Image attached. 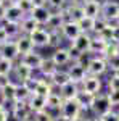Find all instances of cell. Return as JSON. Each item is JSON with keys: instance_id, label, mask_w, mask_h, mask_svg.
Returning <instances> with one entry per match:
<instances>
[{"instance_id": "cell-1", "label": "cell", "mask_w": 119, "mask_h": 121, "mask_svg": "<svg viewBox=\"0 0 119 121\" xmlns=\"http://www.w3.org/2000/svg\"><path fill=\"white\" fill-rule=\"evenodd\" d=\"M58 113H60V116H61V118H64L66 121H73L74 118L82 116L81 103H79V100H77V99H73V100H64Z\"/></svg>"}, {"instance_id": "cell-2", "label": "cell", "mask_w": 119, "mask_h": 121, "mask_svg": "<svg viewBox=\"0 0 119 121\" xmlns=\"http://www.w3.org/2000/svg\"><path fill=\"white\" fill-rule=\"evenodd\" d=\"M111 103H110V99H108V94H103L100 92L98 95L93 97V102H92V107H90V112L95 115V116H103L106 115L108 112H111Z\"/></svg>"}, {"instance_id": "cell-3", "label": "cell", "mask_w": 119, "mask_h": 121, "mask_svg": "<svg viewBox=\"0 0 119 121\" xmlns=\"http://www.w3.org/2000/svg\"><path fill=\"white\" fill-rule=\"evenodd\" d=\"M79 87H81V92L90 94V95H98L103 89V82H101V79L98 76L87 74V78L79 84Z\"/></svg>"}, {"instance_id": "cell-4", "label": "cell", "mask_w": 119, "mask_h": 121, "mask_svg": "<svg viewBox=\"0 0 119 121\" xmlns=\"http://www.w3.org/2000/svg\"><path fill=\"white\" fill-rule=\"evenodd\" d=\"M100 16L103 19H106L108 23H114V21H116V18L119 16V2H114V0H106V2L101 5Z\"/></svg>"}, {"instance_id": "cell-5", "label": "cell", "mask_w": 119, "mask_h": 121, "mask_svg": "<svg viewBox=\"0 0 119 121\" xmlns=\"http://www.w3.org/2000/svg\"><path fill=\"white\" fill-rule=\"evenodd\" d=\"M106 71H108V61L103 56H93L90 65L87 66V74H90V76H98L100 78Z\"/></svg>"}, {"instance_id": "cell-6", "label": "cell", "mask_w": 119, "mask_h": 121, "mask_svg": "<svg viewBox=\"0 0 119 121\" xmlns=\"http://www.w3.org/2000/svg\"><path fill=\"white\" fill-rule=\"evenodd\" d=\"M66 21H68V18H66L64 10H61V11H52V15H50V18H48V23L45 24V29L50 31V32L60 31Z\"/></svg>"}, {"instance_id": "cell-7", "label": "cell", "mask_w": 119, "mask_h": 121, "mask_svg": "<svg viewBox=\"0 0 119 121\" xmlns=\"http://www.w3.org/2000/svg\"><path fill=\"white\" fill-rule=\"evenodd\" d=\"M44 58H45V56H42L40 53H37L36 50H34V52H29V53H26V55H21L18 61H21L23 65L29 66L32 71H39V68L42 66Z\"/></svg>"}, {"instance_id": "cell-8", "label": "cell", "mask_w": 119, "mask_h": 121, "mask_svg": "<svg viewBox=\"0 0 119 121\" xmlns=\"http://www.w3.org/2000/svg\"><path fill=\"white\" fill-rule=\"evenodd\" d=\"M13 78L16 79V84H24L26 81H29L32 76H34V71L29 68V66L23 65L21 61H18L15 65V69H13Z\"/></svg>"}, {"instance_id": "cell-9", "label": "cell", "mask_w": 119, "mask_h": 121, "mask_svg": "<svg viewBox=\"0 0 119 121\" xmlns=\"http://www.w3.org/2000/svg\"><path fill=\"white\" fill-rule=\"evenodd\" d=\"M60 32H61L63 39L69 40V42H73L79 34H82V31H81V28H79V23H76V21H69V19L63 24V28L60 29Z\"/></svg>"}, {"instance_id": "cell-10", "label": "cell", "mask_w": 119, "mask_h": 121, "mask_svg": "<svg viewBox=\"0 0 119 121\" xmlns=\"http://www.w3.org/2000/svg\"><path fill=\"white\" fill-rule=\"evenodd\" d=\"M0 56H3V58H8L11 61H16L19 60V50H18V45H16V42L15 40H8V42H5V44H2L0 45Z\"/></svg>"}, {"instance_id": "cell-11", "label": "cell", "mask_w": 119, "mask_h": 121, "mask_svg": "<svg viewBox=\"0 0 119 121\" xmlns=\"http://www.w3.org/2000/svg\"><path fill=\"white\" fill-rule=\"evenodd\" d=\"M31 39H32L36 48L48 47L50 45V31H47L45 28H39L34 34H31Z\"/></svg>"}, {"instance_id": "cell-12", "label": "cell", "mask_w": 119, "mask_h": 121, "mask_svg": "<svg viewBox=\"0 0 119 121\" xmlns=\"http://www.w3.org/2000/svg\"><path fill=\"white\" fill-rule=\"evenodd\" d=\"M52 15V10L48 7H34V10L31 11V18H34V21H37L39 26L45 28V24L48 23V18Z\"/></svg>"}, {"instance_id": "cell-13", "label": "cell", "mask_w": 119, "mask_h": 121, "mask_svg": "<svg viewBox=\"0 0 119 121\" xmlns=\"http://www.w3.org/2000/svg\"><path fill=\"white\" fill-rule=\"evenodd\" d=\"M52 61L55 63L56 68H60V66H66L71 63V56H69V52H68V47H60V48H56L53 50V53H52Z\"/></svg>"}, {"instance_id": "cell-14", "label": "cell", "mask_w": 119, "mask_h": 121, "mask_svg": "<svg viewBox=\"0 0 119 121\" xmlns=\"http://www.w3.org/2000/svg\"><path fill=\"white\" fill-rule=\"evenodd\" d=\"M68 74H69V79H71V82H76V84H81L87 78V69L82 68L81 65H77V63H71V65L68 66Z\"/></svg>"}, {"instance_id": "cell-15", "label": "cell", "mask_w": 119, "mask_h": 121, "mask_svg": "<svg viewBox=\"0 0 119 121\" xmlns=\"http://www.w3.org/2000/svg\"><path fill=\"white\" fill-rule=\"evenodd\" d=\"M16 89H18V84L11 82L8 86H5L3 89H0V100L3 105H11L15 102V95H16Z\"/></svg>"}, {"instance_id": "cell-16", "label": "cell", "mask_w": 119, "mask_h": 121, "mask_svg": "<svg viewBox=\"0 0 119 121\" xmlns=\"http://www.w3.org/2000/svg\"><path fill=\"white\" fill-rule=\"evenodd\" d=\"M81 94V87L79 84L76 82H69L64 84L63 87H60V95L63 97V100H73V99H77Z\"/></svg>"}, {"instance_id": "cell-17", "label": "cell", "mask_w": 119, "mask_h": 121, "mask_svg": "<svg viewBox=\"0 0 119 121\" xmlns=\"http://www.w3.org/2000/svg\"><path fill=\"white\" fill-rule=\"evenodd\" d=\"M15 42H16V45H18L19 55H26V53H29V52H34V48H36L31 36H26V34L18 36V37L15 39Z\"/></svg>"}, {"instance_id": "cell-18", "label": "cell", "mask_w": 119, "mask_h": 121, "mask_svg": "<svg viewBox=\"0 0 119 121\" xmlns=\"http://www.w3.org/2000/svg\"><path fill=\"white\" fill-rule=\"evenodd\" d=\"M28 107H29V110L32 112V115L37 112H44V110H47V99L37 95V94H32L28 100Z\"/></svg>"}, {"instance_id": "cell-19", "label": "cell", "mask_w": 119, "mask_h": 121, "mask_svg": "<svg viewBox=\"0 0 119 121\" xmlns=\"http://www.w3.org/2000/svg\"><path fill=\"white\" fill-rule=\"evenodd\" d=\"M90 42H92V36L82 32V34H79L77 37L74 39L71 44H73L81 53H89V50H90Z\"/></svg>"}, {"instance_id": "cell-20", "label": "cell", "mask_w": 119, "mask_h": 121, "mask_svg": "<svg viewBox=\"0 0 119 121\" xmlns=\"http://www.w3.org/2000/svg\"><path fill=\"white\" fill-rule=\"evenodd\" d=\"M10 116L15 121H31L32 112L29 110L28 105H24V107H15V108H10Z\"/></svg>"}, {"instance_id": "cell-21", "label": "cell", "mask_w": 119, "mask_h": 121, "mask_svg": "<svg viewBox=\"0 0 119 121\" xmlns=\"http://www.w3.org/2000/svg\"><path fill=\"white\" fill-rule=\"evenodd\" d=\"M106 44L108 42H105L103 39H100L98 36H92V42H90V50H89V53L93 56H103L105 53V48H106ZM105 58V56H103Z\"/></svg>"}, {"instance_id": "cell-22", "label": "cell", "mask_w": 119, "mask_h": 121, "mask_svg": "<svg viewBox=\"0 0 119 121\" xmlns=\"http://www.w3.org/2000/svg\"><path fill=\"white\" fill-rule=\"evenodd\" d=\"M64 13H66V18L69 19V21H76V23H79V21L85 16L82 7L73 5V3H68V7L64 8Z\"/></svg>"}, {"instance_id": "cell-23", "label": "cell", "mask_w": 119, "mask_h": 121, "mask_svg": "<svg viewBox=\"0 0 119 121\" xmlns=\"http://www.w3.org/2000/svg\"><path fill=\"white\" fill-rule=\"evenodd\" d=\"M19 28H21V34H26V36H31V34H34L39 28H42V26H39L37 24V21H34V18H31V16H24L23 21L19 23Z\"/></svg>"}, {"instance_id": "cell-24", "label": "cell", "mask_w": 119, "mask_h": 121, "mask_svg": "<svg viewBox=\"0 0 119 121\" xmlns=\"http://www.w3.org/2000/svg\"><path fill=\"white\" fill-rule=\"evenodd\" d=\"M56 69H58V68H56L55 63L52 61V58L48 56V58H44L42 66L39 68V73H40V78H44V79H50Z\"/></svg>"}, {"instance_id": "cell-25", "label": "cell", "mask_w": 119, "mask_h": 121, "mask_svg": "<svg viewBox=\"0 0 119 121\" xmlns=\"http://www.w3.org/2000/svg\"><path fill=\"white\" fill-rule=\"evenodd\" d=\"M50 81H52V86L53 87H63L64 84H68L71 79H69V74H68V71H63V69H56L55 73H53V76L50 78Z\"/></svg>"}, {"instance_id": "cell-26", "label": "cell", "mask_w": 119, "mask_h": 121, "mask_svg": "<svg viewBox=\"0 0 119 121\" xmlns=\"http://www.w3.org/2000/svg\"><path fill=\"white\" fill-rule=\"evenodd\" d=\"M26 15L16 7V5H7V15H5V21H13V23H21Z\"/></svg>"}, {"instance_id": "cell-27", "label": "cell", "mask_w": 119, "mask_h": 121, "mask_svg": "<svg viewBox=\"0 0 119 121\" xmlns=\"http://www.w3.org/2000/svg\"><path fill=\"white\" fill-rule=\"evenodd\" d=\"M3 29L7 31V34H8L10 40H15V39L21 36V28H19V23H13V21H3V23H0Z\"/></svg>"}, {"instance_id": "cell-28", "label": "cell", "mask_w": 119, "mask_h": 121, "mask_svg": "<svg viewBox=\"0 0 119 121\" xmlns=\"http://www.w3.org/2000/svg\"><path fill=\"white\" fill-rule=\"evenodd\" d=\"M53 86L48 82V81H45L44 78H40V81H39V84L36 86V89H34V94H37V95H40V97H48L50 94L53 92Z\"/></svg>"}, {"instance_id": "cell-29", "label": "cell", "mask_w": 119, "mask_h": 121, "mask_svg": "<svg viewBox=\"0 0 119 121\" xmlns=\"http://www.w3.org/2000/svg\"><path fill=\"white\" fill-rule=\"evenodd\" d=\"M84 8V15L89 16V18H100V13H101V5L100 3H95V2H87L85 5L82 7Z\"/></svg>"}, {"instance_id": "cell-30", "label": "cell", "mask_w": 119, "mask_h": 121, "mask_svg": "<svg viewBox=\"0 0 119 121\" xmlns=\"http://www.w3.org/2000/svg\"><path fill=\"white\" fill-rule=\"evenodd\" d=\"M63 97L60 95V92H52L48 97H47V110H58L61 108L63 105Z\"/></svg>"}, {"instance_id": "cell-31", "label": "cell", "mask_w": 119, "mask_h": 121, "mask_svg": "<svg viewBox=\"0 0 119 121\" xmlns=\"http://www.w3.org/2000/svg\"><path fill=\"white\" fill-rule=\"evenodd\" d=\"M79 28L82 32L85 34H93L95 32V18H89V16H84L81 21H79Z\"/></svg>"}, {"instance_id": "cell-32", "label": "cell", "mask_w": 119, "mask_h": 121, "mask_svg": "<svg viewBox=\"0 0 119 121\" xmlns=\"http://www.w3.org/2000/svg\"><path fill=\"white\" fill-rule=\"evenodd\" d=\"M15 65H16V61H11V60H8V58L0 56V74L11 76L13 69H15Z\"/></svg>"}, {"instance_id": "cell-33", "label": "cell", "mask_w": 119, "mask_h": 121, "mask_svg": "<svg viewBox=\"0 0 119 121\" xmlns=\"http://www.w3.org/2000/svg\"><path fill=\"white\" fill-rule=\"evenodd\" d=\"M32 95V92L29 91L24 84H18V89H16V95H15V100H21V102H28L29 97Z\"/></svg>"}, {"instance_id": "cell-34", "label": "cell", "mask_w": 119, "mask_h": 121, "mask_svg": "<svg viewBox=\"0 0 119 121\" xmlns=\"http://www.w3.org/2000/svg\"><path fill=\"white\" fill-rule=\"evenodd\" d=\"M116 55H119V44H118V42H114V40H111V42H108V44H106V48H105L103 56L108 60V58L116 56Z\"/></svg>"}, {"instance_id": "cell-35", "label": "cell", "mask_w": 119, "mask_h": 121, "mask_svg": "<svg viewBox=\"0 0 119 121\" xmlns=\"http://www.w3.org/2000/svg\"><path fill=\"white\" fill-rule=\"evenodd\" d=\"M69 0H47V7L52 11H61L68 7Z\"/></svg>"}, {"instance_id": "cell-36", "label": "cell", "mask_w": 119, "mask_h": 121, "mask_svg": "<svg viewBox=\"0 0 119 121\" xmlns=\"http://www.w3.org/2000/svg\"><path fill=\"white\" fill-rule=\"evenodd\" d=\"M63 36H61V32L60 31H53V32H50V45L48 47H52V48H60L61 47V44H63Z\"/></svg>"}, {"instance_id": "cell-37", "label": "cell", "mask_w": 119, "mask_h": 121, "mask_svg": "<svg viewBox=\"0 0 119 121\" xmlns=\"http://www.w3.org/2000/svg\"><path fill=\"white\" fill-rule=\"evenodd\" d=\"M32 118H34L32 121H53V118H55V116L48 112V110H44V112L34 113V115H32Z\"/></svg>"}, {"instance_id": "cell-38", "label": "cell", "mask_w": 119, "mask_h": 121, "mask_svg": "<svg viewBox=\"0 0 119 121\" xmlns=\"http://www.w3.org/2000/svg\"><path fill=\"white\" fill-rule=\"evenodd\" d=\"M16 7H18V8L21 10L26 16H28V15H31V11L34 10V5H32V2H31V0H21Z\"/></svg>"}, {"instance_id": "cell-39", "label": "cell", "mask_w": 119, "mask_h": 121, "mask_svg": "<svg viewBox=\"0 0 119 121\" xmlns=\"http://www.w3.org/2000/svg\"><path fill=\"white\" fill-rule=\"evenodd\" d=\"M97 36H98L100 39H103L105 42H111V40H113V24L110 23V24L103 29L100 34H97Z\"/></svg>"}, {"instance_id": "cell-40", "label": "cell", "mask_w": 119, "mask_h": 121, "mask_svg": "<svg viewBox=\"0 0 119 121\" xmlns=\"http://www.w3.org/2000/svg\"><path fill=\"white\" fill-rule=\"evenodd\" d=\"M106 87H108V92L111 91H119V78L116 74H111L106 81Z\"/></svg>"}, {"instance_id": "cell-41", "label": "cell", "mask_w": 119, "mask_h": 121, "mask_svg": "<svg viewBox=\"0 0 119 121\" xmlns=\"http://www.w3.org/2000/svg\"><path fill=\"white\" fill-rule=\"evenodd\" d=\"M92 58H93V55H90V53H82V55L79 56V60H77L76 63H77V65H81L82 68H85V69H87V66L90 65Z\"/></svg>"}, {"instance_id": "cell-42", "label": "cell", "mask_w": 119, "mask_h": 121, "mask_svg": "<svg viewBox=\"0 0 119 121\" xmlns=\"http://www.w3.org/2000/svg\"><path fill=\"white\" fill-rule=\"evenodd\" d=\"M108 24H110V23H108L106 19H103L101 16H100V18H97V19H95V32H93V34H95V36H97V34H100V32L106 28Z\"/></svg>"}, {"instance_id": "cell-43", "label": "cell", "mask_w": 119, "mask_h": 121, "mask_svg": "<svg viewBox=\"0 0 119 121\" xmlns=\"http://www.w3.org/2000/svg\"><path fill=\"white\" fill-rule=\"evenodd\" d=\"M106 61H108V69H111L113 73L119 71V55L111 56V58H108Z\"/></svg>"}, {"instance_id": "cell-44", "label": "cell", "mask_w": 119, "mask_h": 121, "mask_svg": "<svg viewBox=\"0 0 119 121\" xmlns=\"http://www.w3.org/2000/svg\"><path fill=\"white\" fill-rule=\"evenodd\" d=\"M68 52H69V56H71V63H76L77 60H79V56L82 55L76 47L73 45V44H69V47H68Z\"/></svg>"}, {"instance_id": "cell-45", "label": "cell", "mask_w": 119, "mask_h": 121, "mask_svg": "<svg viewBox=\"0 0 119 121\" xmlns=\"http://www.w3.org/2000/svg\"><path fill=\"white\" fill-rule=\"evenodd\" d=\"M108 94V99H110L111 107H119V91H111Z\"/></svg>"}, {"instance_id": "cell-46", "label": "cell", "mask_w": 119, "mask_h": 121, "mask_svg": "<svg viewBox=\"0 0 119 121\" xmlns=\"http://www.w3.org/2000/svg\"><path fill=\"white\" fill-rule=\"evenodd\" d=\"M8 118H11L10 116V110L0 102V121H8Z\"/></svg>"}, {"instance_id": "cell-47", "label": "cell", "mask_w": 119, "mask_h": 121, "mask_svg": "<svg viewBox=\"0 0 119 121\" xmlns=\"http://www.w3.org/2000/svg\"><path fill=\"white\" fill-rule=\"evenodd\" d=\"M101 120H103V121H119V115L116 112L111 110V112H108L106 115H103Z\"/></svg>"}, {"instance_id": "cell-48", "label": "cell", "mask_w": 119, "mask_h": 121, "mask_svg": "<svg viewBox=\"0 0 119 121\" xmlns=\"http://www.w3.org/2000/svg\"><path fill=\"white\" fill-rule=\"evenodd\" d=\"M10 37H8V34H7V31L3 29V26L0 24V45L2 44H5V42H8Z\"/></svg>"}, {"instance_id": "cell-49", "label": "cell", "mask_w": 119, "mask_h": 121, "mask_svg": "<svg viewBox=\"0 0 119 121\" xmlns=\"http://www.w3.org/2000/svg\"><path fill=\"white\" fill-rule=\"evenodd\" d=\"M111 24H113V40L119 44V26L116 23H111Z\"/></svg>"}, {"instance_id": "cell-50", "label": "cell", "mask_w": 119, "mask_h": 121, "mask_svg": "<svg viewBox=\"0 0 119 121\" xmlns=\"http://www.w3.org/2000/svg\"><path fill=\"white\" fill-rule=\"evenodd\" d=\"M11 82V79H10V76H5V74H0V89H3L5 86H8Z\"/></svg>"}, {"instance_id": "cell-51", "label": "cell", "mask_w": 119, "mask_h": 121, "mask_svg": "<svg viewBox=\"0 0 119 121\" xmlns=\"http://www.w3.org/2000/svg\"><path fill=\"white\" fill-rule=\"evenodd\" d=\"M5 15H7V5H0V23L5 21Z\"/></svg>"}, {"instance_id": "cell-52", "label": "cell", "mask_w": 119, "mask_h": 121, "mask_svg": "<svg viewBox=\"0 0 119 121\" xmlns=\"http://www.w3.org/2000/svg\"><path fill=\"white\" fill-rule=\"evenodd\" d=\"M34 7H47V0H31Z\"/></svg>"}, {"instance_id": "cell-53", "label": "cell", "mask_w": 119, "mask_h": 121, "mask_svg": "<svg viewBox=\"0 0 119 121\" xmlns=\"http://www.w3.org/2000/svg\"><path fill=\"white\" fill-rule=\"evenodd\" d=\"M87 2H89V0H69V3H73V5H79V7H84Z\"/></svg>"}, {"instance_id": "cell-54", "label": "cell", "mask_w": 119, "mask_h": 121, "mask_svg": "<svg viewBox=\"0 0 119 121\" xmlns=\"http://www.w3.org/2000/svg\"><path fill=\"white\" fill-rule=\"evenodd\" d=\"M21 0H7V5H18Z\"/></svg>"}, {"instance_id": "cell-55", "label": "cell", "mask_w": 119, "mask_h": 121, "mask_svg": "<svg viewBox=\"0 0 119 121\" xmlns=\"http://www.w3.org/2000/svg\"><path fill=\"white\" fill-rule=\"evenodd\" d=\"M73 121H89V118H85V116H79V118H74Z\"/></svg>"}, {"instance_id": "cell-56", "label": "cell", "mask_w": 119, "mask_h": 121, "mask_svg": "<svg viewBox=\"0 0 119 121\" xmlns=\"http://www.w3.org/2000/svg\"><path fill=\"white\" fill-rule=\"evenodd\" d=\"M89 121H103L101 116H93V118H89Z\"/></svg>"}, {"instance_id": "cell-57", "label": "cell", "mask_w": 119, "mask_h": 121, "mask_svg": "<svg viewBox=\"0 0 119 121\" xmlns=\"http://www.w3.org/2000/svg\"><path fill=\"white\" fill-rule=\"evenodd\" d=\"M53 121H66V120H64V118H61V116L58 115V116H55V118H53Z\"/></svg>"}, {"instance_id": "cell-58", "label": "cell", "mask_w": 119, "mask_h": 121, "mask_svg": "<svg viewBox=\"0 0 119 121\" xmlns=\"http://www.w3.org/2000/svg\"><path fill=\"white\" fill-rule=\"evenodd\" d=\"M90 2H95V3H100V5H103L106 0H90Z\"/></svg>"}, {"instance_id": "cell-59", "label": "cell", "mask_w": 119, "mask_h": 121, "mask_svg": "<svg viewBox=\"0 0 119 121\" xmlns=\"http://www.w3.org/2000/svg\"><path fill=\"white\" fill-rule=\"evenodd\" d=\"M0 5H7V0H0Z\"/></svg>"}, {"instance_id": "cell-60", "label": "cell", "mask_w": 119, "mask_h": 121, "mask_svg": "<svg viewBox=\"0 0 119 121\" xmlns=\"http://www.w3.org/2000/svg\"><path fill=\"white\" fill-rule=\"evenodd\" d=\"M114 23H116V24H118V26H119V16H118V18H116V21H114Z\"/></svg>"}, {"instance_id": "cell-61", "label": "cell", "mask_w": 119, "mask_h": 121, "mask_svg": "<svg viewBox=\"0 0 119 121\" xmlns=\"http://www.w3.org/2000/svg\"><path fill=\"white\" fill-rule=\"evenodd\" d=\"M113 74H116V76H118V78H119V71H116V73H113Z\"/></svg>"}, {"instance_id": "cell-62", "label": "cell", "mask_w": 119, "mask_h": 121, "mask_svg": "<svg viewBox=\"0 0 119 121\" xmlns=\"http://www.w3.org/2000/svg\"><path fill=\"white\" fill-rule=\"evenodd\" d=\"M118 115H119V112H118Z\"/></svg>"}, {"instance_id": "cell-63", "label": "cell", "mask_w": 119, "mask_h": 121, "mask_svg": "<svg viewBox=\"0 0 119 121\" xmlns=\"http://www.w3.org/2000/svg\"><path fill=\"white\" fill-rule=\"evenodd\" d=\"M31 121H32V120H31Z\"/></svg>"}]
</instances>
